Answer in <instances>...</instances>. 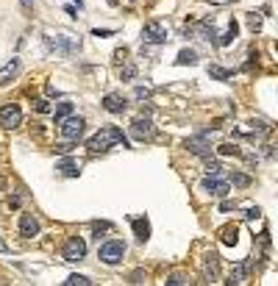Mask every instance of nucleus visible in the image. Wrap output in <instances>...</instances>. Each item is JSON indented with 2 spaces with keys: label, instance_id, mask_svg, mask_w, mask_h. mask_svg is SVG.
I'll use <instances>...</instances> for the list:
<instances>
[{
  "label": "nucleus",
  "instance_id": "nucleus-1",
  "mask_svg": "<svg viewBox=\"0 0 278 286\" xmlns=\"http://www.w3.org/2000/svg\"><path fill=\"white\" fill-rule=\"evenodd\" d=\"M120 145H123V147L128 145L123 131L114 128V125H106V128H100V131L95 134L89 142H86V150H89L92 156H98V153H106L108 147H120Z\"/></svg>",
  "mask_w": 278,
  "mask_h": 286
},
{
  "label": "nucleus",
  "instance_id": "nucleus-2",
  "mask_svg": "<svg viewBox=\"0 0 278 286\" xmlns=\"http://www.w3.org/2000/svg\"><path fill=\"white\" fill-rule=\"evenodd\" d=\"M45 42H47V50L59 53V56H72L81 47L78 36H72V33H47Z\"/></svg>",
  "mask_w": 278,
  "mask_h": 286
},
{
  "label": "nucleus",
  "instance_id": "nucleus-3",
  "mask_svg": "<svg viewBox=\"0 0 278 286\" xmlns=\"http://www.w3.org/2000/svg\"><path fill=\"white\" fill-rule=\"evenodd\" d=\"M123 256H125V244L120 239H108V242L100 244V250H98V258L103 264H108V267L120 264V261H123Z\"/></svg>",
  "mask_w": 278,
  "mask_h": 286
},
{
  "label": "nucleus",
  "instance_id": "nucleus-4",
  "mask_svg": "<svg viewBox=\"0 0 278 286\" xmlns=\"http://www.w3.org/2000/svg\"><path fill=\"white\" fill-rule=\"evenodd\" d=\"M23 125V111H20L17 103H6L0 106V128L6 131H14V128Z\"/></svg>",
  "mask_w": 278,
  "mask_h": 286
},
{
  "label": "nucleus",
  "instance_id": "nucleus-5",
  "mask_svg": "<svg viewBox=\"0 0 278 286\" xmlns=\"http://www.w3.org/2000/svg\"><path fill=\"white\" fill-rule=\"evenodd\" d=\"M59 128H62V136H64L67 142H78L81 136H84V120H81V117H72V114L67 120L59 122Z\"/></svg>",
  "mask_w": 278,
  "mask_h": 286
},
{
  "label": "nucleus",
  "instance_id": "nucleus-6",
  "mask_svg": "<svg viewBox=\"0 0 278 286\" xmlns=\"http://www.w3.org/2000/svg\"><path fill=\"white\" fill-rule=\"evenodd\" d=\"M62 256H64V261H84L86 242L81 239V236H70L67 244H64V250H62Z\"/></svg>",
  "mask_w": 278,
  "mask_h": 286
},
{
  "label": "nucleus",
  "instance_id": "nucleus-7",
  "mask_svg": "<svg viewBox=\"0 0 278 286\" xmlns=\"http://www.w3.org/2000/svg\"><path fill=\"white\" fill-rule=\"evenodd\" d=\"M167 25L164 23H147L145 28H142V42H151V45H161L167 42Z\"/></svg>",
  "mask_w": 278,
  "mask_h": 286
},
{
  "label": "nucleus",
  "instance_id": "nucleus-8",
  "mask_svg": "<svg viewBox=\"0 0 278 286\" xmlns=\"http://www.w3.org/2000/svg\"><path fill=\"white\" fill-rule=\"evenodd\" d=\"M187 150L195 153V156H209V150H212V145H209V134L189 136V139H187Z\"/></svg>",
  "mask_w": 278,
  "mask_h": 286
},
{
  "label": "nucleus",
  "instance_id": "nucleus-9",
  "mask_svg": "<svg viewBox=\"0 0 278 286\" xmlns=\"http://www.w3.org/2000/svg\"><path fill=\"white\" fill-rule=\"evenodd\" d=\"M203 192H209V195H214V197H228V192H231V186H228L226 181H217V178H203Z\"/></svg>",
  "mask_w": 278,
  "mask_h": 286
},
{
  "label": "nucleus",
  "instance_id": "nucleus-10",
  "mask_svg": "<svg viewBox=\"0 0 278 286\" xmlns=\"http://www.w3.org/2000/svg\"><path fill=\"white\" fill-rule=\"evenodd\" d=\"M131 134L137 136V139H151V136L156 134V128H153V122L147 117H137L131 122Z\"/></svg>",
  "mask_w": 278,
  "mask_h": 286
},
{
  "label": "nucleus",
  "instance_id": "nucleus-11",
  "mask_svg": "<svg viewBox=\"0 0 278 286\" xmlns=\"http://www.w3.org/2000/svg\"><path fill=\"white\" fill-rule=\"evenodd\" d=\"M217 275H220V256L206 253L203 256V278H206V281H214Z\"/></svg>",
  "mask_w": 278,
  "mask_h": 286
},
{
  "label": "nucleus",
  "instance_id": "nucleus-12",
  "mask_svg": "<svg viewBox=\"0 0 278 286\" xmlns=\"http://www.w3.org/2000/svg\"><path fill=\"white\" fill-rule=\"evenodd\" d=\"M39 234V220L33 214H23L20 217V236H25V239H31V236Z\"/></svg>",
  "mask_w": 278,
  "mask_h": 286
},
{
  "label": "nucleus",
  "instance_id": "nucleus-13",
  "mask_svg": "<svg viewBox=\"0 0 278 286\" xmlns=\"http://www.w3.org/2000/svg\"><path fill=\"white\" fill-rule=\"evenodd\" d=\"M103 108H106L108 114H123V111H125V100L120 98V94L108 92L106 98H103Z\"/></svg>",
  "mask_w": 278,
  "mask_h": 286
},
{
  "label": "nucleus",
  "instance_id": "nucleus-14",
  "mask_svg": "<svg viewBox=\"0 0 278 286\" xmlns=\"http://www.w3.org/2000/svg\"><path fill=\"white\" fill-rule=\"evenodd\" d=\"M17 72H20V59H11L9 64L0 70V86H6V84H11V81L17 78Z\"/></svg>",
  "mask_w": 278,
  "mask_h": 286
},
{
  "label": "nucleus",
  "instance_id": "nucleus-15",
  "mask_svg": "<svg viewBox=\"0 0 278 286\" xmlns=\"http://www.w3.org/2000/svg\"><path fill=\"white\" fill-rule=\"evenodd\" d=\"M131 225H134V234H137V239H139V242H147V236H151V222H147L145 217H137Z\"/></svg>",
  "mask_w": 278,
  "mask_h": 286
},
{
  "label": "nucleus",
  "instance_id": "nucleus-16",
  "mask_svg": "<svg viewBox=\"0 0 278 286\" xmlns=\"http://www.w3.org/2000/svg\"><path fill=\"white\" fill-rule=\"evenodd\" d=\"M56 169H62V175H67V178H76V175L81 173V164L76 159H64V161H59Z\"/></svg>",
  "mask_w": 278,
  "mask_h": 286
},
{
  "label": "nucleus",
  "instance_id": "nucleus-17",
  "mask_svg": "<svg viewBox=\"0 0 278 286\" xmlns=\"http://www.w3.org/2000/svg\"><path fill=\"white\" fill-rule=\"evenodd\" d=\"M248 270H250V261H242V264H236V267L231 270V281L228 283H245L248 281Z\"/></svg>",
  "mask_w": 278,
  "mask_h": 286
},
{
  "label": "nucleus",
  "instance_id": "nucleus-18",
  "mask_svg": "<svg viewBox=\"0 0 278 286\" xmlns=\"http://www.w3.org/2000/svg\"><path fill=\"white\" fill-rule=\"evenodd\" d=\"M70 114H72V103H70V100H62V103L53 108V120H56V125H59L62 120H67Z\"/></svg>",
  "mask_w": 278,
  "mask_h": 286
},
{
  "label": "nucleus",
  "instance_id": "nucleus-19",
  "mask_svg": "<svg viewBox=\"0 0 278 286\" xmlns=\"http://www.w3.org/2000/svg\"><path fill=\"white\" fill-rule=\"evenodd\" d=\"M175 64H178V67L198 64V53H195V50H181V53H178V59H175Z\"/></svg>",
  "mask_w": 278,
  "mask_h": 286
},
{
  "label": "nucleus",
  "instance_id": "nucleus-20",
  "mask_svg": "<svg viewBox=\"0 0 278 286\" xmlns=\"http://www.w3.org/2000/svg\"><path fill=\"white\" fill-rule=\"evenodd\" d=\"M209 75L217 78V81H228V78L234 75V72H231V70H226V67H217V64H212V67H209Z\"/></svg>",
  "mask_w": 278,
  "mask_h": 286
},
{
  "label": "nucleus",
  "instance_id": "nucleus-21",
  "mask_svg": "<svg viewBox=\"0 0 278 286\" xmlns=\"http://www.w3.org/2000/svg\"><path fill=\"white\" fill-rule=\"evenodd\" d=\"M236 31H239V28H236V23L231 20V23H228V28H226V33L220 36V45H231L234 39H236Z\"/></svg>",
  "mask_w": 278,
  "mask_h": 286
},
{
  "label": "nucleus",
  "instance_id": "nucleus-22",
  "mask_svg": "<svg viewBox=\"0 0 278 286\" xmlns=\"http://www.w3.org/2000/svg\"><path fill=\"white\" fill-rule=\"evenodd\" d=\"M236 236H239V231H236V225H228V228H223V244H236Z\"/></svg>",
  "mask_w": 278,
  "mask_h": 286
},
{
  "label": "nucleus",
  "instance_id": "nucleus-23",
  "mask_svg": "<svg viewBox=\"0 0 278 286\" xmlns=\"http://www.w3.org/2000/svg\"><path fill=\"white\" fill-rule=\"evenodd\" d=\"M134 75H137V67H134L131 61H125V64L120 67V81H131Z\"/></svg>",
  "mask_w": 278,
  "mask_h": 286
},
{
  "label": "nucleus",
  "instance_id": "nucleus-24",
  "mask_svg": "<svg viewBox=\"0 0 278 286\" xmlns=\"http://www.w3.org/2000/svg\"><path fill=\"white\" fill-rule=\"evenodd\" d=\"M92 283V278H86V275H70L64 281V286H89Z\"/></svg>",
  "mask_w": 278,
  "mask_h": 286
},
{
  "label": "nucleus",
  "instance_id": "nucleus-25",
  "mask_svg": "<svg viewBox=\"0 0 278 286\" xmlns=\"http://www.w3.org/2000/svg\"><path fill=\"white\" fill-rule=\"evenodd\" d=\"M184 283H189V278L187 275H178V272L167 278V286H184Z\"/></svg>",
  "mask_w": 278,
  "mask_h": 286
},
{
  "label": "nucleus",
  "instance_id": "nucleus-26",
  "mask_svg": "<svg viewBox=\"0 0 278 286\" xmlns=\"http://www.w3.org/2000/svg\"><path fill=\"white\" fill-rule=\"evenodd\" d=\"M248 25H250V31H253V33H256V31H262V17L250 14V17H248Z\"/></svg>",
  "mask_w": 278,
  "mask_h": 286
},
{
  "label": "nucleus",
  "instance_id": "nucleus-27",
  "mask_svg": "<svg viewBox=\"0 0 278 286\" xmlns=\"http://www.w3.org/2000/svg\"><path fill=\"white\" fill-rule=\"evenodd\" d=\"M231 181L236 183V186H248V183H250L248 175H239V173H234V175H231Z\"/></svg>",
  "mask_w": 278,
  "mask_h": 286
},
{
  "label": "nucleus",
  "instance_id": "nucleus-28",
  "mask_svg": "<svg viewBox=\"0 0 278 286\" xmlns=\"http://www.w3.org/2000/svg\"><path fill=\"white\" fill-rule=\"evenodd\" d=\"M53 150H56V153H62V156H67V153H72V145H70V142H62V145H56Z\"/></svg>",
  "mask_w": 278,
  "mask_h": 286
},
{
  "label": "nucleus",
  "instance_id": "nucleus-29",
  "mask_svg": "<svg viewBox=\"0 0 278 286\" xmlns=\"http://www.w3.org/2000/svg\"><path fill=\"white\" fill-rule=\"evenodd\" d=\"M206 173H209V175H220V173H223V167L217 164V161H209V164H206Z\"/></svg>",
  "mask_w": 278,
  "mask_h": 286
},
{
  "label": "nucleus",
  "instance_id": "nucleus-30",
  "mask_svg": "<svg viewBox=\"0 0 278 286\" xmlns=\"http://www.w3.org/2000/svg\"><path fill=\"white\" fill-rule=\"evenodd\" d=\"M217 150H220L223 156H236V153H239L234 145H220V147H217Z\"/></svg>",
  "mask_w": 278,
  "mask_h": 286
},
{
  "label": "nucleus",
  "instance_id": "nucleus-31",
  "mask_svg": "<svg viewBox=\"0 0 278 286\" xmlns=\"http://www.w3.org/2000/svg\"><path fill=\"white\" fill-rule=\"evenodd\" d=\"M36 111L47 114V111H53V108H50V103H47V100H36Z\"/></svg>",
  "mask_w": 278,
  "mask_h": 286
},
{
  "label": "nucleus",
  "instance_id": "nucleus-32",
  "mask_svg": "<svg viewBox=\"0 0 278 286\" xmlns=\"http://www.w3.org/2000/svg\"><path fill=\"white\" fill-rule=\"evenodd\" d=\"M125 56H128V50H125V47H120V50L114 53V59H117V61H125Z\"/></svg>",
  "mask_w": 278,
  "mask_h": 286
},
{
  "label": "nucleus",
  "instance_id": "nucleus-33",
  "mask_svg": "<svg viewBox=\"0 0 278 286\" xmlns=\"http://www.w3.org/2000/svg\"><path fill=\"white\" fill-rule=\"evenodd\" d=\"M92 36H112V31H100L98 28V31H92Z\"/></svg>",
  "mask_w": 278,
  "mask_h": 286
},
{
  "label": "nucleus",
  "instance_id": "nucleus-34",
  "mask_svg": "<svg viewBox=\"0 0 278 286\" xmlns=\"http://www.w3.org/2000/svg\"><path fill=\"white\" fill-rule=\"evenodd\" d=\"M206 3H214V6H228L231 0H206Z\"/></svg>",
  "mask_w": 278,
  "mask_h": 286
},
{
  "label": "nucleus",
  "instance_id": "nucleus-35",
  "mask_svg": "<svg viewBox=\"0 0 278 286\" xmlns=\"http://www.w3.org/2000/svg\"><path fill=\"white\" fill-rule=\"evenodd\" d=\"M147 94H151V92H147V89H137V98H139V100H145V98H147Z\"/></svg>",
  "mask_w": 278,
  "mask_h": 286
},
{
  "label": "nucleus",
  "instance_id": "nucleus-36",
  "mask_svg": "<svg viewBox=\"0 0 278 286\" xmlns=\"http://www.w3.org/2000/svg\"><path fill=\"white\" fill-rule=\"evenodd\" d=\"M6 250H9V247H6V242L0 239V253H6Z\"/></svg>",
  "mask_w": 278,
  "mask_h": 286
},
{
  "label": "nucleus",
  "instance_id": "nucleus-37",
  "mask_svg": "<svg viewBox=\"0 0 278 286\" xmlns=\"http://www.w3.org/2000/svg\"><path fill=\"white\" fill-rule=\"evenodd\" d=\"M20 3H23V6H25V9H28V6H31V0H20Z\"/></svg>",
  "mask_w": 278,
  "mask_h": 286
},
{
  "label": "nucleus",
  "instance_id": "nucleus-38",
  "mask_svg": "<svg viewBox=\"0 0 278 286\" xmlns=\"http://www.w3.org/2000/svg\"><path fill=\"white\" fill-rule=\"evenodd\" d=\"M112 3H114V0H112Z\"/></svg>",
  "mask_w": 278,
  "mask_h": 286
},
{
  "label": "nucleus",
  "instance_id": "nucleus-39",
  "mask_svg": "<svg viewBox=\"0 0 278 286\" xmlns=\"http://www.w3.org/2000/svg\"><path fill=\"white\" fill-rule=\"evenodd\" d=\"M131 3H134V0H131Z\"/></svg>",
  "mask_w": 278,
  "mask_h": 286
}]
</instances>
